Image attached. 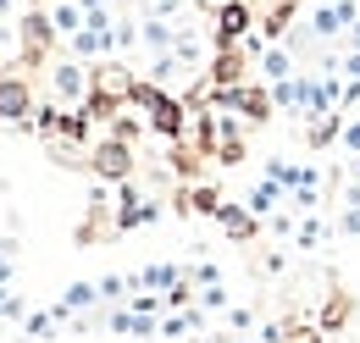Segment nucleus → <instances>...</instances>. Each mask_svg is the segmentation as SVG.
I'll list each match as a JSON object with an SVG mask.
<instances>
[{"label": "nucleus", "instance_id": "nucleus-1", "mask_svg": "<svg viewBox=\"0 0 360 343\" xmlns=\"http://www.w3.org/2000/svg\"><path fill=\"white\" fill-rule=\"evenodd\" d=\"M134 100L144 105V122H150V133L183 138V105L172 100V94H161V89H144V84H139V94H134Z\"/></svg>", "mask_w": 360, "mask_h": 343}, {"label": "nucleus", "instance_id": "nucleus-2", "mask_svg": "<svg viewBox=\"0 0 360 343\" xmlns=\"http://www.w3.org/2000/svg\"><path fill=\"white\" fill-rule=\"evenodd\" d=\"M50 94L67 100V105H89V94H94L89 67H78V61H56V67H50Z\"/></svg>", "mask_w": 360, "mask_h": 343}, {"label": "nucleus", "instance_id": "nucleus-3", "mask_svg": "<svg viewBox=\"0 0 360 343\" xmlns=\"http://www.w3.org/2000/svg\"><path fill=\"white\" fill-rule=\"evenodd\" d=\"M100 177H111V183H128L134 177V150H128V138H105V144H94V161H89Z\"/></svg>", "mask_w": 360, "mask_h": 343}, {"label": "nucleus", "instance_id": "nucleus-4", "mask_svg": "<svg viewBox=\"0 0 360 343\" xmlns=\"http://www.w3.org/2000/svg\"><path fill=\"white\" fill-rule=\"evenodd\" d=\"M360 11L349 6V0H327V6H316V22H311V34L316 39H338L349 22H355Z\"/></svg>", "mask_w": 360, "mask_h": 343}, {"label": "nucleus", "instance_id": "nucleus-5", "mask_svg": "<svg viewBox=\"0 0 360 343\" xmlns=\"http://www.w3.org/2000/svg\"><path fill=\"white\" fill-rule=\"evenodd\" d=\"M28 111H34V94L22 78H0V117L17 128V122H28Z\"/></svg>", "mask_w": 360, "mask_h": 343}, {"label": "nucleus", "instance_id": "nucleus-6", "mask_svg": "<svg viewBox=\"0 0 360 343\" xmlns=\"http://www.w3.org/2000/svg\"><path fill=\"white\" fill-rule=\"evenodd\" d=\"M128 277H134V288H150V294H167V288L183 283L178 266H144V271H128Z\"/></svg>", "mask_w": 360, "mask_h": 343}, {"label": "nucleus", "instance_id": "nucleus-7", "mask_svg": "<svg viewBox=\"0 0 360 343\" xmlns=\"http://www.w3.org/2000/svg\"><path fill=\"white\" fill-rule=\"evenodd\" d=\"M283 200H288V188L266 177V183H255V188H250V200H244V205H250L255 216H277V205H283Z\"/></svg>", "mask_w": 360, "mask_h": 343}, {"label": "nucleus", "instance_id": "nucleus-8", "mask_svg": "<svg viewBox=\"0 0 360 343\" xmlns=\"http://www.w3.org/2000/svg\"><path fill=\"white\" fill-rule=\"evenodd\" d=\"M222 233L227 238H255V233H261V221H255V211H250V205H244V211H238V205H222Z\"/></svg>", "mask_w": 360, "mask_h": 343}, {"label": "nucleus", "instance_id": "nucleus-9", "mask_svg": "<svg viewBox=\"0 0 360 343\" xmlns=\"http://www.w3.org/2000/svg\"><path fill=\"white\" fill-rule=\"evenodd\" d=\"M188 332H205V316H200V310H188V304H183L178 316H167V321H161V338H167V343L188 338Z\"/></svg>", "mask_w": 360, "mask_h": 343}, {"label": "nucleus", "instance_id": "nucleus-10", "mask_svg": "<svg viewBox=\"0 0 360 343\" xmlns=\"http://www.w3.org/2000/svg\"><path fill=\"white\" fill-rule=\"evenodd\" d=\"M250 22H255V17H250V6H244V0H233V6L222 11V28H217V34H222V39L233 44L238 34H244V28H250Z\"/></svg>", "mask_w": 360, "mask_h": 343}, {"label": "nucleus", "instance_id": "nucleus-11", "mask_svg": "<svg viewBox=\"0 0 360 343\" xmlns=\"http://www.w3.org/2000/svg\"><path fill=\"white\" fill-rule=\"evenodd\" d=\"M50 22H56V34H67V39H72V34L84 28V6H72V0H67V6H56V17H50Z\"/></svg>", "mask_w": 360, "mask_h": 343}, {"label": "nucleus", "instance_id": "nucleus-12", "mask_svg": "<svg viewBox=\"0 0 360 343\" xmlns=\"http://www.w3.org/2000/svg\"><path fill=\"white\" fill-rule=\"evenodd\" d=\"M183 211H222V194L217 188H188V200H183Z\"/></svg>", "mask_w": 360, "mask_h": 343}, {"label": "nucleus", "instance_id": "nucleus-13", "mask_svg": "<svg viewBox=\"0 0 360 343\" xmlns=\"http://www.w3.org/2000/svg\"><path fill=\"white\" fill-rule=\"evenodd\" d=\"M128 288H134V277H122V271H105V277H100V299L105 304H117Z\"/></svg>", "mask_w": 360, "mask_h": 343}, {"label": "nucleus", "instance_id": "nucleus-14", "mask_svg": "<svg viewBox=\"0 0 360 343\" xmlns=\"http://www.w3.org/2000/svg\"><path fill=\"white\" fill-rule=\"evenodd\" d=\"M56 327H61L56 310H50V316H28V321H22V338H56Z\"/></svg>", "mask_w": 360, "mask_h": 343}, {"label": "nucleus", "instance_id": "nucleus-15", "mask_svg": "<svg viewBox=\"0 0 360 343\" xmlns=\"http://www.w3.org/2000/svg\"><path fill=\"white\" fill-rule=\"evenodd\" d=\"M321 238H327V227H321V221H305V227H294V244H300V250H316Z\"/></svg>", "mask_w": 360, "mask_h": 343}, {"label": "nucleus", "instance_id": "nucleus-16", "mask_svg": "<svg viewBox=\"0 0 360 343\" xmlns=\"http://www.w3.org/2000/svg\"><path fill=\"white\" fill-rule=\"evenodd\" d=\"M288 67H294V61H288L283 50H271V56H266V78H277V84L288 78Z\"/></svg>", "mask_w": 360, "mask_h": 343}, {"label": "nucleus", "instance_id": "nucleus-17", "mask_svg": "<svg viewBox=\"0 0 360 343\" xmlns=\"http://www.w3.org/2000/svg\"><path fill=\"white\" fill-rule=\"evenodd\" d=\"M11 255H17V238H0V283H11Z\"/></svg>", "mask_w": 360, "mask_h": 343}, {"label": "nucleus", "instance_id": "nucleus-18", "mask_svg": "<svg viewBox=\"0 0 360 343\" xmlns=\"http://www.w3.org/2000/svg\"><path fill=\"white\" fill-rule=\"evenodd\" d=\"M0 316H22V299L11 294V283H0Z\"/></svg>", "mask_w": 360, "mask_h": 343}, {"label": "nucleus", "instance_id": "nucleus-19", "mask_svg": "<svg viewBox=\"0 0 360 343\" xmlns=\"http://www.w3.org/2000/svg\"><path fill=\"white\" fill-rule=\"evenodd\" d=\"M200 304H205V310H222V304H227L222 283H205V294H200Z\"/></svg>", "mask_w": 360, "mask_h": 343}, {"label": "nucleus", "instance_id": "nucleus-20", "mask_svg": "<svg viewBox=\"0 0 360 343\" xmlns=\"http://www.w3.org/2000/svg\"><path fill=\"white\" fill-rule=\"evenodd\" d=\"M227 321H233L238 332H255V310H227Z\"/></svg>", "mask_w": 360, "mask_h": 343}, {"label": "nucleus", "instance_id": "nucleus-21", "mask_svg": "<svg viewBox=\"0 0 360 343\" xmlns=\"http://www.w3.org/2000/svg\"><path fill=\"white\" fill-rule=\"evenodd\" d=\"M338 72H349V78H360V50L349 56V61H338Z\"/></svg>", "mask_w": 360, "mask_h": 343}, {"label": "nucleus", "instance_id": "nucleus-22", "mask_svg": "<svg viewBox=\"0 0 360 343\" xmlns=\"http://www.w3.org/2000/svg\"><path fill=\"white\" fill-rule=\"evenodd\" d=\"M200 6H205V11H227L233 0H200Z\"/></svg>", "mask_w": 360, "mask_h": 343}, {"label": "nucleus", "instance_id": "nucleus-23", "mask_svg": "<svg viewBox=\"0 0 360 343\" xmlns=\"http://www.w3.org/2000/svg\"><path fill=\"white\" fill-rule=\"evenodd\" d=\"M355 44H360V22H355Z\"/></svg>", "mask_w": 360, "mask_h": 343}]
</instances>
